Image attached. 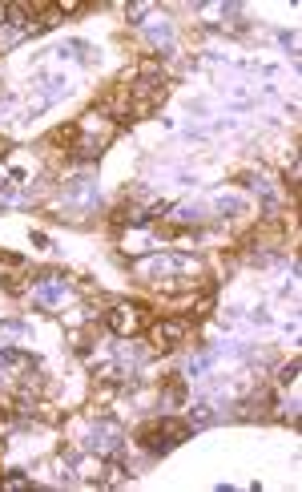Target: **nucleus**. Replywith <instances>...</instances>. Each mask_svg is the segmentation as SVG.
I'll return each mask as SVG.
<instances>
[{
	"label": "nucleus",
	"mask_w": 302,
	"mask_h": 492,
	"mask_svg": "<svg viewBox=\"0 0 302 492\" xmlns=\"http://www.w3.org/2000/svg\"><path fill=\"white\" fill-rule=\"evenodd\" d=\"M294 379H298V359H290V363L278 371V383H294Z\"/></svg>",
	"instance_id": "423d86ee"
},
{
	"label": "nucleus",
	"mask_w": 302,
	"mask_h": 492,
	"mask_svg": "<svg viewBox=\"0 0 302 492\" xmlns=\"http://www.w3.org/2000/svg\"><path fill=\"white\" fill-rule=\"evenodd\" d=\"M186 331H189L186 319H165V323L153 327V347H157V351H174L177 343L186 339Z\"/></svg>",
	"instance_id": "f03ea898"
},
{
	"label": "nucleus",
	"mask_w": 302,
	"mask_h": 492,
	"mask_svg": "<svg viewBox=\"0 0 302 492\" xmlns=\"http://www.w3.org/2000/svg\"><path fill=\"white\" fill-rule=\"evenodd\" d=\"M0 484H4V488H25V484H28V476H25V472H13V476H4Z\"/></svg>",
	"instance_id": "0eeeda50"
},
{
	"label": "nucleus",
	"mask_w": 302,
	"mask_h": 492,
	"mask_svg": "<svg viewBox=\"0 0 302 492\" xmlns=\"http://www.w3.org/2000/svg\"><path fill=\"white\" fill-rule=\"evenodd\" d=\"M145 13H150V4H129V21H133V25H141Z\"/></svg>",
	"instance_id": "6e6552de"
},
{
	"label": "nucleus",
	"mask_w": 302,
	"mask_h": 492,
	"mask_svg": "<svg viewBox=\"0 0 302 492\" xmlns=\"http://www.w3.org/2000/svg\"><path fill=\"white\" fill-rule=\"evenodd\" d=\"M138 444L145 448V452H169V448H174V444L165 440L162 424H150V428H141V432H138Z\"/></svg>",
	"instance_id": "7ed1b4c3"
},
{
	"label": "nucleus",
	"mask_w": 302,
	"mask_h": 492,
	"mask_svg": "<svg viewBox=\"0 0 302 492\" xmlns=\"http://www.w3.org/2000/svg\"><path fill=\"white\" fill-rule=\"evenodd\" d=\"M28 13H33L28 4H9V9H4V16H9V25H25V21H28Z\"/></svg>",
	"instance_id": "20e7f679"
},
{
	"label": "nucleus",
	"mask_w": 302,
	"mask_h": 492,
	"mask_svg": "<svg viewBox=\"0 0 302 492\" xmlns=\"http://www.w3.org/2000/svg\"><path fill=\"white\" fill-rule=\"evenodd\" d=\"M105 323L113 327V335H138L141 323H145V311H141V307L121 303V307H113V311L105 315Z\"/></svg>",
	"instance_id": "f257e3e1"
},
{
	"label": "nucleus",
	"mask_w": 302,
	"mask_h": 492,
	"mask_svg": "<svg viewBox=\"0 0 302 492\" xmlns=\"http://www.w3.org/2000/svg\"><path fill=\"white\" fill-rule=\"evenodd\" d=\"M121 480H125V468L117 464V460H109L105 464V484H121Z\"/></svg>",
	"instance_id": "39448f33"
}]
</instances>
